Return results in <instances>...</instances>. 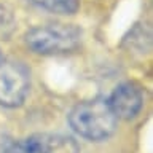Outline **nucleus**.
<instances>
[{
    "label": "nucleus",
    "mask_w": 153,
    "mask_h": 153,
    "mask_svg": "<svg viewBox=\"0 0 153 153\" xmlns=\"http://www.w3.org/2000/svg\"><path fill=\"white\" fill-rule=\"evenodd\" d=\"M108 105L117 118H132L142 107V93L136 85L123 83L115 88L108 99Z\"/></svg>",
    "instance_id": "nucleus-5"
},
{
    "label": "nucleus",
    "mask_w": 153,
    "mask_h": 153,
    "mask_svg": "<svg viewBox=\"0 0 153 153\" xmlns=\"http://www.w3.org/2000/svg\"><path fill=\"white\" fill-rule=\"evenodd\" d=\"M0 64H2V53H0Z\"/></svg>",
    "instance_id": "nucleus-8"
},
{
    "label": "nucleus",
    "mask_w": 153,
    "mask_h": 153,
    "mask_svg": "<svg viewBox=\"0 0 153 153\" xmlns=\"http://www.w3.org/2000/svg\"><path fill=\"white\" fill-rule=\"evenodd\" d=\"M13 29H14V18L11 11L7 7L0 5V38L8 37L13 32Z\"/></svg>",
    "instance_id": "nucleus-7"
},
{
    "label": "nucleus",
    "mask_w": 153,
    "mask_h": 153,
    "mask_svg": "<svg viewBox=\"0 0 153 153\" xmlns=\"http://www.w3.org/2000/svg\"><path fill=\"white\" fill-rule=\"evenodd\" d=\"M29 91V74L21 64H0V105L18 107L24 102Z\"/></svg>",
    "instance_id": "nucleus-3"
},
{
    "label": "nucleus",
    "mask_w": 153,
    "mask_h": 153,
    "mask_svg": "<svg viewBox=\"0 0 153 153\" xmlns=\"http://www.w3.org/2000/svg\"><path fill=\"white\" fill-rule=\"evenodd\" d=\"M69 123L78 136L89 140H102L115 131L117 117L108 100L96 97L76 105L69 115Z\"/></svg>",
    "instance_id": "nucleus-1"
},
{
    "label": "nucleus",
    "mask_w": 153,
    "mask_h": 153,
    "mask_svg": "<svg viewBox=\"0 0 153 153\" xmlns=\"http://www.w3.org/2000/svg\"><path fill=\"white\" fill-rule=\"evenodd\" d=\"M33 5L45 10H50L53 13L72 14L78 10V0H27Z\"/></svg>",
    "instance_id": "nucleus-6"
},
{
    "label": "nucleus",
    "mask_w": 153,
    "mask_h": 153,
    "mask_svg": "<svg viewBox=\"0 0 153 153\" xmlns=\"http://www.w3.org/2000/svg\"><path fill=\"white\" fill-rule=\"evenodd\" d=\"M81 32L69 24H48L38 26L27 32L26 43L35 53L40 54H56L67 53L78 46Z\"/></svg>",
    "instance_id": "nucleus-2"
},
{
    "label": "nucleus",
    "mask_w": 153,
    "mask_h": 153,
    "mask_svg": "<svg viewBox=\"0 0 153 153\" xmlns=\"http://www.w3.org/2000/svg\"><path fill=\"white\" fill-rule=\"evenodd\" d=\"M7 153H80V150L70 137L37 134L16 142Z\"/></svg>",
    "instance_id": "nucleus-4"
}]
</instances>
